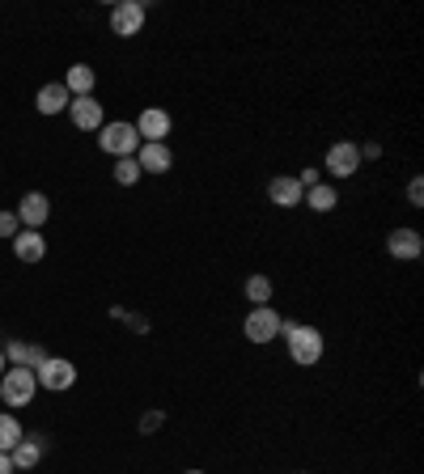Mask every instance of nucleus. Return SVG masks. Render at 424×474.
<instances>
[{"mask_svg":"<svg viewBox=\"0 0 424 474\" xmlns=\"http://www.w3.org/2000/svg\"><path fill=\"white\" fill-rule=\"evenodd\" d=\"M284 343H289V360L301 364V369H310V364L323 360V331L318 326H301V322H284L281 326Z\"/></svg>","mask_w":424,"mask_h":474,"instance_id":"1","label":"nucleus"},{"mask_svg":"<svg viewBox=\"0 0 424 474\" xmlns=\"http://www.w3.org/2000/svg\"><path fill=\"white\" fill-rule=\"evenodd\" d=\"M34 390H39V377H34V369H22V364H14V369H5V377H0V403L5 406H30L34 403Z\"/></svg>","mask_w":424,"mask_h":474,"instance_id":"2","label":"nucleus"},{"mask_svg":"<svg viewBox=\"0 0 424 474\" xmlns=\"http://www.w3.org/2000/svg\"><path fill=\"white\" fill-rule=\"evenodd\" d=\"M98 149H102V153H111V157H136V153H141L136 123H102Z\"/></svg>","mask_w":424,"mask_h":474,"instance_id":"3","label":"nucleus"},{"mask_svg":"<svg viewBox=\"0 0 424 474\" xmlns=\"http://www.w3.org/2000/svg\"><path fill=\"white\" fill-rule=\"evenodd\" d=\"M281 326H284V318L272 305H254L251 314H246V322H242V335L263 348V343H272V339H281Z\"/></svg>","mask_w":424,"mask_h":474,"instance_id":"4","label":"nucleus"},{"mask_svg":"<svg viewBox=\"0 0 424 474\" xmlns=\"http://www.w3.org/2000/svg\"><path fill=\"white\" fill-rule=\"evenodd\" d=\"M34 377H39L42 390H51V394L72 390V386H77V364L64 360V356H47V360L34 369Z\"/></svg>","mask_w":424,"mask_h":474,"instance_id":"5","label":"nucleus"},{"mask_svg":"<svg viewBox=\"0 0 424 474\" xmlns=\"http://www.w3.org/2000/svg\"><path fill=\"white\" fill-rule=\"evenodd\" d=\"M323 169L331 174V178H353L356 169H361V144H353V140H339V144H331V149H327Z\"/></svg>","mask_w":424,"mask_h":474,"instance_id":"6","label":"nucleus"},{"mask_svg":"<svg viewBox=\"0 0 424 474\" xmlns=\"http://www.w3.org/2000/svg\"><path fill=\"white\" fill-rule=\"evenodd\" d=\"M170 127H174L170 111H161V106H149V111H141V119H136V136H141V144H166Z\"/></svg>","mask_w":424,"mask_h":474,"instance_id":"7","label":"nucleus"},{"mask_svg":"<svg viewBox=\"0 0 424 474\" xmlns=\"http://www.w3.org/2000/svg\"><path fill=\"white\" fill-rule=\"evenodd\" d=\"M111 30L119 39H132V34H141L144 30V5L141 0H119L111 9Z\"/></svg>","mask_w":424,"mask_h":474,"instance_id":"8","label":"nucleus"},{"mask_svg":"<svg viewBox=\"0 0 424 474\" xmlns=\"http://www.w3.org/2000/svg\"><path fill=\"white\" fill-rule=\"evenodd\" d=\"M386 251H391V259H420L424 254V237L416 233V229H408V224H399V229H391L386 233Z\"/></svg>","mask_w":424,"mask_h":474,"instance_id":"9","label":"nucleus"},{"mask_svg":"<svg viewBox=\"0 0 424 474\" xmlns=\"http://www.w3.org/2000/svg\"><path fill=\"white\" fill-rule=\"evenodd\" d=\"M69 114H72V127H81V132H102L106 123V114H102V102L89 94V98H72L69 102Z\"/></svg>","mask_w":424,"mask_h":474,"instance_id":"10","label":"nucleus"},{"mask_svg":"<svg viewBox=\"0 0 424 474\" xmlns=\"http://www.w3.org/2000/svg\"><path fill=\"white\" fill-rule=\"evenodd\" d=\"M268 199L276 208H297V204H306V187L293 178V174H276L268 182Z\"/></svg>","mask_w":424,"mask_h":474,"instance_id":"11","label":"nucleus"},{"mask_svg":"<svg viewBox=\"0 0 424 474\" xmlns=\"http://www.w3.org/2000/svg\"><path fill=\"white\" fill-rule=\"evenodd\" d=\"M47 216H51L47 196H42V191H26L22 204H17V221H22V229H39V224H47Z\"/></svg>","mask_w":424,"mask_h":474,"instance_id":"12","label":"nucleus"},{"mask_svg":"<svg viewBox=\"0 0 424 474\" xmlns=\"http://www.w3.org/2000/svg\"><path fill=\"white\" fill-rule=\"evenodd\" d=\"M14 254H17V263H42L47 242H42L39 229H22V233L14 237Z\"/></svg>","mask_w":424,"mask_h":474,"instance_id":"13","label":"nucleus"},{"mask_svg":"<svg viewBox=\"0 0 424 474\" xmlns=\"http://www.w3.org/2000/svg\"><path fill=\"white\" fill-rule=\"evenodd\" d=\"M136 166H141V174H166V169L174 166V153H170L166 144H141Z\"/></svg>","mask_w":424,"mask_h":474,"instance_id":"14","label":"nucleus"},{"mask_svg":"<svg viewBox=\"0 0 424 474\" xmlns=\"http://www.w3.org/2000/svg\"><path fill=\"white\" fill-rule=\"evenodd\" d=\"M69 102H72V94L64 89V81H51L39 89L34 106H39V114H60V111H69Z\"/></svg>","mask_w":424,"mask_h":474,"instance_id":"15","label":"nucleus"},{"mask_svg":"<svg viewBox=\"0 0 424 474\" xmlns=\"http://www.w3.org/2000/svg\"><path fill=\"white\" fill-rule=\"evenodd\" d=\"M94 85H98V72L89 68V64H72L69 77H64V89H69L72 98H89Z\"/></svg>","mask_w":424,"mask_h":474,"instance_id":"16","label":"nucleus"},{"mask_svg":"<svg viewBox=\"0 0 424 474\" xmlns=\"http://www.w3.org/2000/svg\"><path fill=\"white\" fill-rule=\"evenodd\" d=\"M5 360L22 364V369H39V364L47 360V348H39V343H9V348H5Z\"/></svg>","mask_w":424,"mask_h":474,"instance_id":"17","label":"nucleus"},{"mask_svg":"<svg viewBox=\"0 0 424 474\" xmlns=\"http://www.w3.org/2000/svg\"><path fill=\"white\" fill-rule=\"evenodd\" d=\"M9 458H14V470H34V466L42 461V445H39V441H26V436H22V441L9 449Z\"/></svg>","mask_w":424,"mask_h":474,"instance_id":"18","label":"nucleus"},{"mask_svg":"<svg viewBox=\"0 0 424 474\" xmlns=\"http://www.w3.org/2000/svg\"><path fill=\"white\" fill-rule=\"evenodd\" d=\"M336 204H339V196L331 182H318V187L306 191V208H314V212H336Z\"/></svg>","mask_w":424,"mask_h":474,"instance_id":"19","label":"nucleus"},{"mask_svg":"<svg viewBox=\"0 0 424 474\" xmlns=\"http://www.w3.org/2000/svg\"><path fill=\"white\" fill-rule=\"evenodd\" d=\"M17 441H22V424H17V415L0 411V453H9Z\"/></svg>","mask_w":424,"mask_h":474,"instance_id":"20","label":"nucleus"},{"mask_svg":"<svg viewBox=\"0 0 424 474\" xmlns=\"http://www.w3.org/2000/svg\"><path fill=\"white\" fill-rule=\"evenodd\" d=\"M246 301H251V305H268V301H272V279L268 276H251V279H246Z\"/></svg>","mask_w":424,"mask_h":474,"instance_id":"21","label":"nucleus"},{"mask_svg":"<svg viewBox=\"0 0 424 474\" xmlns=\"http://www.w3.org/2000/svg\"><path fill=\"white\" fill-rule=\"evenodd\" d=\"M115 182H119V187H136V182H141L136 157H119V161H115Z\"/></svg>","mask_w":424,"mask_h":474,"instance_id":"22","label":"nucleus"},{"mask_svg":"<svg viewBox=\"0 0 424 474\" xmlns=\"http://www.w3.org/2000/svg\"><path fill=\"white\" fill-rule=\"evenodd\" d=\"M17 233H22V221H17V212H0V237H9V242H14Z\"/></svg>","mask_w":424,"mask_h":474,"instance_id":"23","label":"nucleus"},{"mask_svg":"<svg viewBox=\"0 0 424 474\" xmlns=\"http://www.w3.org/2000/svg\"><path fill=\"white\" fill-rule=\"evenodd\" d=\"M408 204H411V208H420V204H424V182L420 178L408 182Z\"/></svg>","mask_w":424,"mask_h":474,"instance_id":"24","label":"nucleus"},{"mask_svg":"<svg viewBox=\"0 0 424 474\" xmlns=\"http://www.w3.org/2000/svg\"><path fill=\"white\" fill-rule=\"evenodd\" d=\"M161 424H166V415H161V411H149V415L141 419V433H157Z\"/></svg>","mask_w":424,"mask_h":474,"instance_id":"25","label":"nucleus"},{"mask_svg":"<svg viewBox=\"0 0 424 474\" xmlns=\"http://www.w3.org/2000/svg\"><path fill=\"white\" fill-rule=\"evenodd\" d=\"M297 182L310 191V187H318V182H323V169H301V174H297Z\"/></svg>","mask_w":424,"mask_h":474,"instance_id":"26","label":"nucleus"},{"mask_svg":"<svg viewBox=\"0 0 424 474\" xmlns=\"http://www.w3.org/2000/svg\"><path fill=\"white\" fill-rule=\"evenodd\" d=\"M0 474H14V458L9 453H0Z\"/></svg>","mask_w":424,"mask_h":474,"instance_id":"27","label":"nucleus"},{"mask_svg":"<svg viewBox=\"0 0 424 474\" xmlns=\"http://www.w3.org/2000/svg\"><path fill=\"white\" fill-rule=\"evenodd\" d=\"M0 377H5V348H0Z\"/></svg>","mask_w":424,"mask_h":474,"instance_id":"28","label":"nucleus"},{"mask_svg":"<svg viewBox=\"0 0 424 474\" xmlns=\"http://www.w3.org/2000/svg\"><path fill=\"white\" fill-rule=\"evenodd\" d=\"M187 474H204V470H187Z\"/></svg>","mask_w":424,"mask_h":474,"instance_id":"29","label":"nucleus"},{"mask_svg":"<svg viewBox=\"0 0 424 474\" xmlns=\"http://www.w3.org/2000/svg\"><path fill=\"white\" fill-rule=\"evenodd\" d=\"M297 474H306V470H297Z\"/></svg>","mask_w":424,"mask_h":474,"instance_id":"30","label":"nucleus"}]
</instances>
